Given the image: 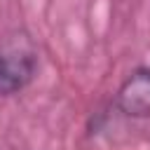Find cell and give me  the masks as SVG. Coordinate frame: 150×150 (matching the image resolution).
I'll list each match as a JSON object with an SVG mask.
<instances>
[{"mask_svg": "<svg viewBox=\"0 0 150 150\" xmlns=\"http://www.w3.org/2000/svg\"><path fill=\"white\" fill-rule=\"evenodd\" d=\"M38 75V49L26 33H14L0 42V96L21 94Z\"/></svg>", "mask_w": 150, "mask_h": 150, "instance_id": "obj_1", "label": "cell"}, {"mask_svg": "<svg viewBox=\"0 0 150 150\" xmlns=\"http://www.w3.org/2000/svg\"><path fill=\"white\" fill-rule=\"evenodd\" d=\"M115 110L129 120H150V66L134 68L120 82Z\"/></svg>", "mask_w": 150, "mask_h": 150, "instance_id": "obj_2", "label": "cell"}]
</instances>
